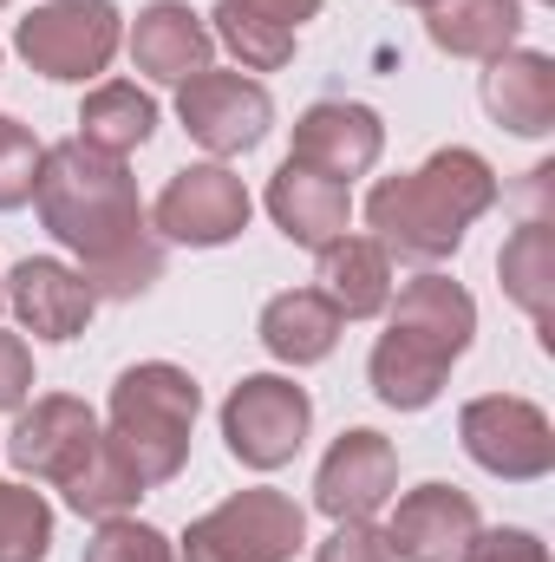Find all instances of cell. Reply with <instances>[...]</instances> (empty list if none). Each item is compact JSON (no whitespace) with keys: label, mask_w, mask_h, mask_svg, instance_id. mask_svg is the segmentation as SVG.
Wrapping results in <instances>:
<instances>
[{"label":"cell","mask_w":555,"mask_h":562,"mask_svg":"<svg viewBox=\"0 0 555 562\" xmlns=\"http://www.w3.org/2000/svg\"><path fill=\"white\" fill-rule=\"evenodd\" d=\"M33 203H39V223L53 229V243H66L79 256L92 301H138L163 276V243H157V229H144V203L125 157H105L79 138L53 144V150H39Z\"/></svg>","instance_id":"1"},{"label":"cell","mask_w":555,"mask_h":562,"mask_svg":"<svg viewBox=\"0 0 555 562\" xmlns=\"http://www.w3.org/2000/svg\"><path fill=\"white\" fill-rule=\"evenodd\" d=\"M490 203H497V177H490V164H484L477 150L451 144V150L424 157V164L406 170V177L373 183V196H366V223H373V243H380L386 256L431 269V262L457 256L464 229H471Z\"/></svg>","instance_id":"2"},{"label":"cell","mask_w":555,"mask_h":562,"mask_svg":"<svg viewBox=\"0 0 555 562\" xmlns=\"http://www.w3.org/2000/svg\"><path fill=\"white\" fill-rule=\"evenodd\" d=\"M386 307H393V321L373 347V393L393 413H424L444 393V373L464 360V347L477 334V301L457 281L418 276Z\"/></svg>","instance_id":"3"},{"label":"cell","mask_w":555,"mask_h":562,"mask_svg":"<svg viewBox=\"0 0 555 562\" xmlns=\"http://www.w3.org/2000/svg\"><path fill=\"white\" fill-rule=\"evenodd\" d=\"M196 413H203L196 380L183 367H170V360H144V367H125L118 386H112V431L105 438L132 458L144 491H157V484H170L183 471Z\"/></svg>","instance_id":"4"},{"label":"cell","mask_w":555,"mask_h":562,"mask_svg":"<svg viewBox=\"0 0 555 562\" xmlns=\"http://www.w3.org/2000/svg\"><path fill=\"white\" fill-rule=\"evenodd\" d=\"M307 543V510L287 491H236L190 524L183 562H294Z\"/></svg>","instance_id":"5"},{"label":"cell","mask_w":555,"mask_h":562,"mask_svg":"<svg viewBox=\"0 0 555 562\" xmlns=\"http://www.w3.org/2000/svg\"><path fill=\"white\" fill-rule=\"evenodd\" d=\"M13 46L46 79H99L125 46V20L112 0H53L13 26Z\"/></svg>","instance_id":"6"},{"label":"cell","mask_w":555,"mask_h":562,"mask_svg":"<svg viewBox=\"0 0 555 562\" xmlns=\"http://www.w3.org/2000/svg\"><path fill=\"white\" fill-rule=\"evenodd\" d=\"M457 438H464L471 464H484L503 484H530V477H550L555 471V425L530 400H510V393L471 400L457 413Z\"/></svg>","instance_id":"7"},{"label":"cell","mask_w":555,"mask_h":562,"mask_svg":"<svg viewBox=\"0 0 555 562\" xmlns=\"http://www.w3.org/2000/svg\"><path fill=\"white\" fill-rule=\"evenodd\" d=\"M307 425H314L307 386H294L281 373H256L223 400V438L249 471H281L307 445Z\"/></svg>","instance_id":"8"},{"label":"cell","mask_w":555,"mask_h":562,"mask_svg":"<svg viewBox=\"0 0 555 562\" xmlns=\"http://www.w3.org/2000/svg\"><path fill=\"white\" fill-rule=\"evenodd\" d=\"M249 190L236 170L223 164H190L163 183L157 210H150V229L157 243H183V249H223L249 229Z\"/></svg>","instance_id":"9"},{"label":"cell","mask_w":555,"mask_h":562,"mask_svg":"<svg viewBox=\"0 0 555 562\" xmlns=\"http://www.w3.org/2000/svg\"><path fill=\"white\" fill-rule=\"evenodd\" d=\"M177 119L209 157H242L275 132V99L249 72H196L177 86Z\"/></svg>","instance_id":"10"},{"label":"cell","mask_w":555,"mask_h":562,"mask_svg":"<svg viewBox=\"0 0 555 562\" xmlns=\"http://www.w3.org/2000/svg\"><path fill=\"white\" fill-rule=\"evenodd\" d=\"M92 445H99V413L86 400H72V393H46V400L20 406L13 413V431H7L13 471H26L39 484H66L86 464Z\"/></svg>","instance_id":"11"},{"label":"cell","mask_w":555,"mask_h":562,"mask_svg":"<svg viewBox=\"0 0 555 562\" xmlns=\"http://www.w3.org/2000/svg\"><path fill=\"white\" fill-rule=\"evenodd\" d=\"M393 491H399V451H393V438H380L366 425L340 431L333 451L320 458V477H314V504L333 524H366Z\"/></svg>","instance_id":"12"},{"label":"cell","mask_w":555,"mask_h":562,"mask_svg":"<svg viewBox=\"0 0 555 562\" xmlns=\"http://www.w3.org/2000/svg\"><path fill=\"white\" fill-rule=\"evenodd\" d=\"M380 150H386V125H380L373 105L320 99L294 119V157L287 164H301L314 177H333V183H353L380 164Z\"/></svg>","instance_id":"13"},{"label":"cell","mask_w":555,"mask_h":562,"mask_svg":"<svg viewBox=\"0 0 555 562\" xmlns=\"http://www.w3.org/2000/svg\"><path fill=\"white\" fill-rule=\"evenodd\" d=\"M477 504L457 484H418L399 497L393 524H386V550L399 562H457L477 537Z\"/></svg>","instance_id":"14"},{"label":"cell","mask_w":555,"mask_h":562,"mask_svg":"<svg viewBox=\"0 0 555 562\" xmlns=\"http://www.w3.org/2000/svg\"><path fill=\"white\" fill-rule=\"evenodd\" d=\"M0 301L13 307V321L26 327V334H39V340H72V334H86V321H92V288L79 269H66V262H53V256H26L7 288H0Z\"/></svg>","instance_id":"15"},{"label":"cell","mask_w":555,"mask_h":562,"mask_svg":"<svg viewBox=\"0 0 555 562\" xmlns=\"http://www.w3.org/2000/svg\"><path fill=\"white\" fill-rule=\"evenodd\" d=\"M216 40L203 26V13H190L183 0H150L132 26V66L157 86H183L196 72H209Z\"/></svg>","instance_id":"16"},{"label":"cell","mask_w":555,"mask_h":562,"mask_svg":"<svg viewBox=\"0 0 555 562\" xmlns=\"http://www.w3.org/2000/svg\"><path fill=\"white\" fill-rule=\"evenodd\" d=\"M269 216H275V229L287 243H301V249L320 256L327 243L347 236L353 196H347V183H333V177H314V170H301V164H281L275 177H269Z\"/></svg>","instance_id":"17"},{"label":"cell","mask_w":555,"mask_h":562,"mask_svg":"<svg viewBox=\"0 0 555 562\" xmlns=\"http://www.w3.org/2000/svg\"><path fill=\"white\" fill-rule=\"evenodd\" d=\"M484 105L497 125H510L517 138H543L555 132V59L550 53H497L484 72Z\"/></svg>","instance_id":"18"},{"label":"cell","mask_w":555,"mask_h":562,"mask_svg":"<svg viewBox=\"0 0 555 562\" xmlns=\"http://www.w3.org/2000/svg\"><path fill=\"white\" fill-rule=\"evenodd\" d=\"M340 307L320 288H287L262 307V347L275 353L281 367H314L340 347Z\"/></svg>","instance_id":"19"},{"label":"cell","mask_w":555,"mask_h":562,"mask_svg":"<svg viewBox=\"0 0 555 562\" xmlns=\"http://www.w3.org/2000/svg\"><path fill=\"white\" fill-rule=\"evenodd\" d=\"M320 294L340 307V321L386 314L393 301V256L373 236H340L320 249Z\"/></svg>","instance_id":"20"},{"label":"cell","mask_w":555,"mask_h":562,"mask_svg":"<svg viewBox=\"0 0 555 562\" xmlns=\"http://www.w3.org/2000/svg\"><path fill=\"white\" fill-rule=\"evenodd\" d=\"M424 26L431 46L451 59H497L523 33V0H438Z\"/></svg>","instance_id":"21"},{"label":"cell","mask_w":555,"mask_h":562,"mask_svg":"<svg viewBox=\"0 0 555 562\" xmlns=\"http://www.w3.org/2000/svg\"><path fill=\"white\" fill-rule=\"evenodd\" d=\"M150 132H157V99L138 92L132 79H105L79 105V144H92L105 157H132L138 144H150Z\"/></svg>","instance_id":"22"},{"label":"cell","mask_w":555,"mask_h":562,"mask_svg":"<svg viewBox=\"0 0 555 562\" xmlns=\"http://www.w3.org/2000/svg\"><path fill=\"white\" fill-rule=\"evenodd\" d=\"M497 276H503V294L536 321L550 327V307H555V216H523L517 236L503 243L497 256Z\"/></svg>","instance_id":"23"},{"label":"cell","mask_w":555,"mask_h":562,"mask_svg":"<svg viewBox=\"0 0 555 562\" xmlns=\"http://www.w3.org/2000/svg\"><path fill=\"white\" fill-rule=\"evenodd\" d=\"M59 491H66V504H72L79 517H99V524H105V517H125V510L138 504V497H144V477L132 471V458H125V451L99 431V445L86 451V464H79Z\"/></svg>","instance_id":"24"},{"label":"cell","mask_w":555,"mask_h":562,"mask_svg":"<svg viewBox=\"0 0 555 562\" xmlns=\"http://www.w3.org/2000/svg\"><path fill=\"white\" fill-rule=\"evenodd\" d=\"M53 504L26 484H0V562H46Z\"/></svg>","instance_id":"25"},{"label":"cell","mask_w":555,"mask_h":562,"mask_svg":"<svg viewBox=\"0 0 555 562\" xmlns=\"http://www.w3.org/2000/svg\"><path fill=\"white\" fill-rule=\"evenodd\" d=\"M209 20H216V26H209V40H223V46L236 53V66H242V72H275V66L294 59V33H287V26H269V20L236 13V7H216Z\"/></svg>","instance_id":"26"},{"label":"cell","mask_w":555,"mask_h":562,"mask_svg":"<svg viewBox=\"0 0 555 562\" xmlns=\"http://www.w3.org/2000/svg\"><path fill=\"white\" fill-rule=\"evenodd\" d=\"M86 562H177V550L163 530H150L138 517H105L99 537L86 543Z\"/></svg>","instance_id":"27"},{"label":"cell","mask_w":555,"mask_h":562,"mask_svg":"<svg viewBox=\"0 0 555 562\" xmlns=\"http://www.w3.org/2000/svg\"><path fill=\"white\" fill-rule=\"evenodd\" d=\"M39 177V138L20 119H0V210H20Z\"/></svg>","instance_id":"28"},{"label":"cell","mask_w":555,"mask_h":562,"mask_svg":"<svg viewBox=\"0 0 555 562\" xmlns=\"http://www.w3.org/2000/svg\"><path fill=\"white\" fill-rule=\"evenodd\" d=\"M314 562H393V550H386V530H373L366 517V524H333V537L314 550Z\"/></svg>","instance_id":"29"},{"label":"cell","mask_w":555,"mask_h":562,"mask_svg":"<svg viewBox=\"0 0 555 562\" xmlns=\"http://www.w3.org/2000/svg\"><path fill=\"white\" fill-rule=\"evenodd\" d=\"M457 562H550V550H543V537H530V530H477L471 550Z\"/></svg>","instance_id":"30"},{"label":"cell","mask_w":555,"mask_h":562,"mask_svg":"<svg viewBox=\"0 0 555 562\" xmlns=\"http://www.w3.org/2000/svg\"><path fill=\"white\" fill-rule=\"evenodd\" d=\"M33 393V353L20 334H0V413H20Z\"/></svg>","instance_id":"31"},{"label":"cell","mask_w":555,"mask_h":562,"mask_svg":"<svg viewBox=\"0 0 555 562\" xmlns=\"http://www.w3.org/2000/svg\"><path fill=\"white\" fill-rule=\"evenodd\" d=\"M223 7H236V13H256V20L287 26V33H301V20H314V13H320V0H223Z\"/></svg>","instance_id":"32"},{"label":"cell","mask_w":555,"mask_h":562,"mask_svg":"<svg viewBox=\"0 0 555 562\" xmlns=\"http://www.w3.org/2000/svg\"><path fill=\"white\" fill-rule=\"evenodd\" d=\"M406 7H438V0H406Z\"/></svg>","instance_id":"33"},{"label":"cell","mask_w":555,"mask_h":562,"mask_svg":"<svg viewBox=\"0 0 555 562\" xmlns=\"http://www.w3.org/2000/svg\"><path fill=\"white\" fill-rule=\"evenodd\" d=\"M0 7H7V0H0Z\"/></svg>","instance_id":"34"},{"label":"cell","mask_w":555,"mask_h":562,"mask_svg":"<svg viewBox=\"0 0 555 562\" xmlns=\"http://www.w3.org/2000/svg\"><path fill=\"white\" fill-rule=\"evenodd\" d=\"M0 307H7V301H0Z\"/></svg>","instance_id":"35"}]
</instances>
